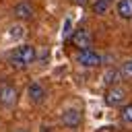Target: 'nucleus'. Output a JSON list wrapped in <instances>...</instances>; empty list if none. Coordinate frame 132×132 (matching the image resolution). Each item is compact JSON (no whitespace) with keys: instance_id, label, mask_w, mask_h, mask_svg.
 Returning a JSON list of instances; mask_svg holds the SVG:
<instances>
[{"instance_id":"6","label":"nucleus","mask_w":132,"mask_h":132,"mask_svg":"<svg viewBox=\"0 0 132 132\" xmlns=\"http://www.w3.org/2000/svg\"><path fill=\"white\" fill-rule=\"evenodd\" d=\"M27 95H29V101H31V103L39 105V103H43V99H45V89H43L41 82L33 80V82L27 87Z\"/></svg>"},{"instance_id":"4","label":"nucleus","mask_w":132,"mask_h":132,"mask_svg":"<svg viewBox=\"0 0 132 132\" xmlns=\"http://www.w3.org/2000/svg\"><path fill=\"white\" fill-rule=\"evenodd\" d=\"M124 101H126V89L120 85H111L105 93V103L109 107H116V105H122Z\"/></svg>"},{"instance_id":"15","label":"nucleus","mask_w":132,"mask_h":132,"mask_svg":"<svg viewBox=\"0 0 132 132\" xmlns=\"http://www.w3.org/2000/svg\"><path fill=\"white\" fill-rule=\"evenodd\" d=\"M14 132H29V130H23V128H21V130H14Z\"/></svg>"},{"instance_id":"8","label":"nucleus","mask_w":132,"mask_h":132,"mask_svg":"<svg viewBox=\"0 0 132 132\" xmlns=\"http://www.w3.org/2000/svg\"><path fill=\"white\" fill-rule=\"evenodd\" d=\"M80 122H82V113L74 107H70L62 113V124L66 128H76V126H80Z\"/></svg>"},{"instance_id":"1","label":"nucleus","mask_w":132,"mask_h":132,"mask_svg":"<svg viewBox=\"0 0 132 132\" xmlns=\"http://www.w3.org/2000/svg\"><path fill=\"white\" fill-rule=\"evenodd\" d=\"M35 58H37V52L29 43H23V45L14 47L10 52V56H8V60H10V64L14 68H27V66H31L35 62Z\"/></svg>"},{"instance_id":"14","label":"nucleus","mask_w":132,"mask_h":132,"mask_svg":"<svg viewBox=\"0 0 132 132\" xmlns=\"http://www.w3.org/2000/svg\"><path fill=\"white\" fill-rule=\"evenodd\" d=\"M85 2H87V0H72V4H78V6H80V4H85Z\"/></svg>"},{"instance_id":"9","label":"nucleus","mask_w":132,"mask_h":132,"mask_svg":"<svg viewBox=\"0 0 132 132\" xmlns=\"http://www.w3.org/2000/svg\"><path fill=\"white\" fill-rule=\"evenodd\" d=\"M120 19H132V0H120L116 6Z\"/></svg>"},{"instance_id":"12","label":"nucleus","mask_w":132,"mask_h":132,"mask_svg":"<svg viewBox=\"0 0 132 132\" xmlns=\"http://www.w3.org/2000/svg\"><path fill=\"white\" fill-rule=\"evenodd\" d=\"M120 120L126 124V126H132V103L124 105L122 111H120Z\"/></svg>"},{"instance_id":"13","label":"nucleus","mask_w":132,"mask_h":132,"mask_svg":"<svg viewBox=\"0 0 132 132\" xmlns=\"http://www.w3.org/2000/svg\"><path fill=\"white\" fill-rule=\"evenodd\" d=\"M120 70H122V76H128V78H130V76H132V60H126Z\"/></svg>"},{"instance_id":"10","label":"nucleus","mask_w":132,"mask_h":132,"mask_svg":"<svg viewBox=\"0 0 132 132\" xmlns=\"http://www.w3.org/2000/svg\"><path fill=\"white\" fill-rule=\"evenodd\" d=\"M122 78V70H118V68H109L105 74H103V82L107 85V87H111V85H118V80Z\"/></svg>"},{"instance_id":"11","label":"nucleus","mask_w":132,"mask_h":132,"mask_svg":"<svg viewBox=\"0 0 132 132\" xmlns=\"http://www.w3.org/2000/svg\"><path fill=\"white\" fill-rule=\"evenodd\" d=\"M111 2H113V0H97V2L93 4V12H95V14H105V12L109 10Z\"/></svg>"},{"instance_id":"5","label":"nucleus","mask_w":132,"mask_h":132,"mask_svg":"<svg viewBox=\"0 0 132 132\" xmlns=\"http://www.w3.org/2000/svg\"><path fill=\"white\" fill-rule=\"evenodd\" d=\"M70 41H72L74 47H78V50H87V47L93 45V35H91L89 29H76V31L72 33Z\"/></svg>"},{"instance_id":"2","label":"nucleus","mask_w":132,"mask_h":132,"mask_svg":"<svg viewBox=\"0 0 132 132\" xmlns=\"http://www.w3.org/2000/svg\"><path fill=\"white\" fill-rule=\"evenodd\" d=\"M76 62H78L80 66H85V68H95V66H99V64L103 62V56H101L99 52H95L93 47H87V50H78Z\"/></svg>"},{"instance_id":"3","label":"nucleus","mask_w":132,"mask_h":132,"mask_svg":"<svg viewBox=\"0 0 132 132\" xmlns=\"http://www.w3.org/2000/svg\"><path fill=\"white\" fill-rule=\"evenodd\" d=\"M16 101H19V91L10 82H2L0 85V105L10 109V107L16 105Z\"/></svg>"},{"instance_id":"7","label":"nucleus","mask_w":132,"mask_h":132,"mask_svg":"<svg viewBox=\"0 0 132 132\" xmlns=\"http://www.w3.org/2000/svg\"><path fill=\"white\" fill-rule=\"evenodd\" d=\"M12 14H14L19 21H29V19H33L35 8H33L31 2H19V4H14V8H12Z\"/></svg>"}]
</instances>
